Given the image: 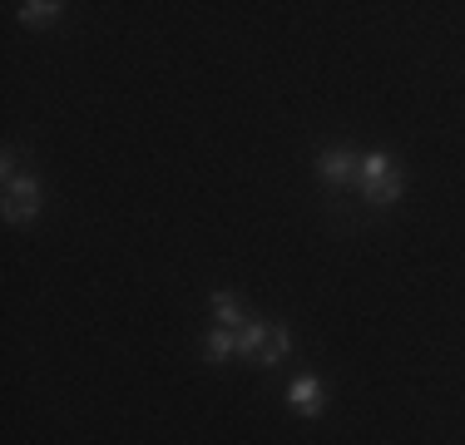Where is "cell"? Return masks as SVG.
Wrapping results in <instances>:
<instances>
[{
  "label": "cell",
  "instance_id": "cell-1",
  "mask_svg": "<svg viewBox=\"0 0 465 445\" xmlns=\"http://www.w3.org/2000/svg\"><path fill=\"white\" fill-rule=\"evenodd\" d=\"M357 188L371 208H391L401 198V163L391 153H361V169H357Z\"/></svg>",
  "mask_w": 465,
  "mask_h": 445
},
{
  "label": "cell",
  "instance_id": "cell-4",
  "mask_svg": "<svg viewBox=\"0 0 465 445\" xmlns=\"http://www.w3.org/2000/svg\"><path fill=\"white\" fill-rule=\"evenodd\" d=\"M357 169H361V153H351V149H327L322 159H317V173H322L327 188L357 183Z\"/></svg>",
  "mask_w": 465,
  "mask_h": 445
},
{
  "label": "cell",
  "instance_id": "cell-3",
  "mask_svg": "<svg viewBox=\"0 0 465 445\" xmlns=\"http://www.w3.org/2000/svg\"><path fill=\"white\" fill-rule=\"evenodd\" d=\"M287 406H292L297 416L317 420V416L327 410V386L317 381V376H297V381L287 386Z\"/></svg>",
  "mask_w": 465,
  "mask_h": 445
},
{
  "label": "cell",
  "instance_id": "cell-2",
  "mask_svg": "<svg viewBox=\"0 0 465 445\" xmlns=\"http://www.w3.org/2000/svg\"><path fill=\"white\" fill-rule=\"evenodd\" d=\"M40 218V183L30 173L5 178V222H35Z\"/></svg>",
  "mask_w": 465,
  "mask_h": 445
},
{
  "label": "cell",
  "instance_id": "cell-7",
  "mask_svg": "<svg viewBox=\"0 0 465 445\" xmlns=\"http://www.w3.org/2000/svg\"><path fill=\"white\" fill-rule=\"evenodd\" d=\"M60 0H25V5H20V20H25V25H54V20H60Z\"/></svg>",
  "mask_w": 465,
  "mask_h": 445
},
{
  "label": "cell",
  "instance_id": "cell-5",
  "mask_svg": "<svg viewBox=\"0 0 465 445\" xmlns=\"http://www.w3.org/2000/svg\"><path fill=\"white\" fill-rule=\"evenodd\" d=\"M238 356H248V361H258L262 366V356H268V337H272V321H262V317H248L238 331Z\"/></svg>",
  "mask_w": 465,
  "mask_h": 445
},
{
  "label": "cell",
  "instance_id": "cell-6",
  "mask_svg": "<svg viewBox=\"0 0 465 445\" xmlns=\"http://www.w3.org/2000/svg\"><path fill=\"white\" fill-rule=\"evenodd\" d=\"M203 356L208 361H228V356H238V337H232L228 327H213L203 337Z\"/></svg>",
  "mask_w": 465,
  "mask_h": 445
},
{
  "label": "cell",
  "instance_id": "cell-8",
  "mask_svg": "<svg viewBox=\"0 0 465 445\" xmlns=\"http://www.w3.org/2000/svg\"><path fill=\"white\" fill-rule=\"evenodd\" d=\"M213 317H218V327H228V331H238L242 321H248V317H242V307H238V297H232V292H213Z\"/></svg>",
  "mask_w": 465,
  "mask_h": 445
},
{
  "label": "cell",
  "instance_id": "cell-9",
  "mask_svg": "<svg viewBox=\"0 0 465 445\" xmlns=\"http://www.w3.org/2000/svg\"><path fill=\"white\" fill-rule=\"evenodd\" d=\"M287 351H292V331H287L282 321H272V341H268V356H262V366H278Z\"/></svg>",
  "mask_w": 465,
  "mask_h": 445
}]
</instances>
